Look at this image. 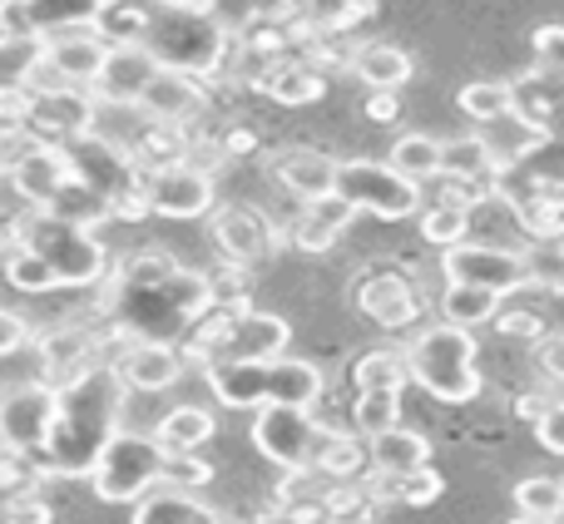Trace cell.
I'll use <instances>...</instances> for the list:
<instances>
[{
	"label": "cell",
	"mask_w": 564,
	"mask_h": 524,
	"mask_svg": "<svg viewBox=\"0 0 564 524\" xmlns=\"http://www.w3.org/2000/svg\"><path fill=\"white\" fill-rule=\"evenodd\" d=\"M214 307L218 302L208 272L184 268L174 253H159V248H139V253L109 262L105 282H99V317L124 341L184 347V337Z\"/></svg>",
	"instance_id": "6da1fadb"
},
{
	"label": "cell",
	"mask_w": 564,
	"mask_h": 524,
	"mask_svg": "<svg viewBox=\"0 0 564 524\" xmlns=\"http://www.w3.org/2000/svg\"><path fill=\"white\" fill-rule=\"evenodd\" d=\"M124 376L115 361L79 371V376L55 386V426H50L45 446V470L59 480H89V470L99 466L105 446L119 436V416H124Z\"/></svg>",
	"instance_id": "7a4b0ae2"
},
{
	"label": "cell",
	"mask_w": 564,
	"mask_h": 524,
	"mask_svg": "<svg viewBox=\"0 0 564 524\" xmlns=\"http://www.w3.org/2000/svg\"><path fill=\"white\" fill-rule=\"evenodd\" d=\"M144 50L159 59V69H174L188 79H218L228 65V55L238 50V40L218 25L208 10H169L154 6L144 30Z\"/></svg>",
	"instance_id": "3957f363"
},
{
	"label": "cell",
	"mask_w": 564,
	"mask_h": 524,
	"mask_svg": "<svg viewBox=\"0 0 564 524\" xmlns=\"http://www.w3.org/2000/svg\"><path fill=\"white\" fill-rule=\"evenodd\" d=\"M288 321L258 307H214L184 337L188 367H218V361H278L288 351Z\"/></svg>",
	"instance_id": "277c9868"
},
{
	"label": "cell",
	"mask_w": 564,
	"mask_h": 524,
	"mask_svg": "<svg viewBox=\"0 0 564 524\" xmlns=\"http://www.w3.org/2000/svg\"><path fill=\"white\" fill-rule=\"evenodd\" d=\"M55 149L65 154L69 174H75L79 184H89L99 198L115 204L119 223H144L149 218V204H144V174L149 168L134 159V149H124L119 139L99 134V129L59 139Z\"/></svg>",
	"instance_id": "5b68a950"
},
{
	"label": "cell",
	"mask_w": 564,
	"mask_h": 524,
	"mask_svg": "<svg viewBox=\"0 0 564 524\" xmlns=\"http://www.w3.org/2000/svg\"><path fill=\"white\" fill-rule=\"evenodd\" d=\"M15 228H20V248L35 253L40 262H50L59 287H99V282H105L109 253L95 228L69 223V218L50 214V208H25V214H15Z\"/></svg>",
	"instance_id": "8992f818"
},
{
	"label": "cell",
	"mask_w": 564,
	"mask_h": 524,
	"mask_svg": "<svg viewBox=\"0 0 564 524\" xmlns=\"http://www.w3.org/2000/svg\"><path fill=\"white\" fill-rule=\"evenodd\" d=\"M406 367H411V381L426 386L436 401H476L480 396V371H476V337L466 327H426L416 341L406 347Z\"/></svg>",
	"instance_id": "52a82bcc"
},
{
	"label": "cell",
	"mask_w": 564,
	"mask_h": 524,
	"mask_svg": "<svg viewBox=\"0 0 564 524\" xmlns=\"http://www.w3.org/2000/svg\"><path fill=\"white\" fill-rule=\"evenodd\" d=\"M164 470H169V450L154 436L119 430L105 446L99 466L89 470V490L105 505H139L154 485H164Z\"/></svg>",
	"instance_id": "ba28073f"
},
{
	"label": "cell",
	"mask_w": 564,
	"mask_h": 524,
	"mask_svg": "<svg viewBox=\"0 0 564 524\" xmlns=\"http://www.w3.org/2000/svg\"><path fill=\"white\" fill-rule=\"evenodd\" d=\"M332 194L351 208V214H371V218H411L421 214V184L401 178L391 164L377 159H347L337 164V188Z\"/></svg>",
	"instance_id": "9c48e42d"
},
{
	"label": "cell",
	"mask_w": 564,
	"mask_h": 524,
	"mask_svg": "<svg viewBox=\"0 0 564 524\" xmlns=\"http://www.w3.org/2000/svg\"><path fill=\"white\" fill-rule=\"evenodd\" d=\"M327 436H332V426L312 421V411H302V406H258L253 446L282 470H317Z\"/></svg>",
	"instance_id": "30bf717a"
},
{
	"label": "cell",
	"mask_w": 564,
	"mask_h": 524,
	"mask_svg": "<svg viewBox=\"0 0 564 524\" xmlns=\"http://www.w3.org/2000/svg\"><path fill=\"white\" fill-rule=\"evenodd\" d=\"M50 426H55V386L50 381H25V386L0 391V450L6 456H45Z\"/></svg>",
	"instance_id": "8fae6325"
},
{
	"label": "cell",
	"mask_w": 564,
	"mask_h": 524,
	"mask_svg": "<svg viewBox=\"0 0 564 524\" xmlns=\"http://www.w3.org/2000/svg\"><path fill=\"white\" fill-rule=\"evenodd\" d=\"M525 188L530 198H564V129L560 134H540L530 149H516L510 159H500L496 194L520 204Z\"/></svg>",
	"instance_id": "7c38bea8"
},
{
	"label": "cell",
	"mask_w": 564,
	"mask_h": 524,
	"mask_svg": "<svg viewBox=\"0 0 564 524\" xmlns=\"http://www.w3.org/2000/svg\"><path fill=\"white\" fill-rule=\"evenodd\" d=\"M144 204L149 218H174V223H188V218H208L214 214V174L198 164H169V168H149L144 174Z\"/></svg>",
	"instance_id": "4fadbf2b"
},
{
	"label": "cell",
	"mask_w": 564,
	"mask_h": 524,
	"mask_svg": "<svg viewBox=\"0 0 564 524\" xmlns=\"http://www.w3.org/2000/svg\"><path fill=\"white\" fill-rule=\"evenodd\" d=\"M441 268H446V282L490 287V292H500V297H510V292H520V287H535V282H530V258H525V253H510V248H490V243L446 248Z\"/></svg>",
	"instance_id": "5bb4252c"
},
{
	"label": "cell",
	"mask_w": 564,
	"mask_h": 524,
	"mask_svg": "<svg viewBox=\"0 0 564 524\" xmlns=\"http://www.w3.org/2000/svg\"><path fill=\"white\" fill-rule=\"evenodd\" d=\"M105 10V0H0V35H69V30H89Z\"/></svg>",
	"instance_id": "9a60e30c"
},
{
	"label": "cell",
	"mask_w": 564,
	"mask_h": 524,
	"mask_svg": "<svg viewBox=\"0 0 564 524\" xmlns=\"http://www.w3.org/2000/svg\"><path fill=\"white\" fill-rule=\"evenodd\" d=\"M208 238H214V248L224 253V262H234V268H258V262L278 248V228L268 223L258 208H243V204L214 208V214H208Z\"/></svg>",
	"instance_id": "2e32d148"
},
{
	"label": "cell",
	"mask_w": 564,
	"mask_h": 524,
	"mask_svg": "<svg viewBox=\"0 0 564 524\" xmlns=\"http://www.w3.org/2000/svg\"><path fill=\"white\" fill-rule=\"evenodd\" d=\"M154 79H159V59L149 55L144 45H115L109 59L99 65L89 95H95L99 105H139Z\"/></svg>",
	"instance_id": "e0dca14e"
},
{
	"label": "cell",
	"mask_w": 564,
	"mask_h": 524,
	"mask_svg": "<svg viewBox=\"0 0 564 524\" xmlns=\"http://www.w3.org/2000/svg\"><path fill=\"white\" fill-rule=\"evenodd\" d=\"M139 109H144L154 124H164V129H188L194 119L208 114V85L204 79L174 75V69H159V79L144 89Z\"/></svg>",
	"instance_id": "ac0fdd59"
},
{
	"label": "cell",
	"mask_w": 564,
	"mask_h": 524,
	"mask_svg": "<svg viewBox=\"0 0 564 524\" xmlns=\"http://www.w3.org/2000/svg\"><path fill=\"white\" fill-rule=\"evenodd\" d=\"M357 307L367 312L377 327L401 331V327H411V321H416L421 302H416V287H411L406 272L381 268V272H367V277L357 282Z\"/></svg>",
	"instance_id": "d6986e66"
},
{
	"label": "cell",
	"mask_w": 564,
	"mask_h": 524,
	"mask_svg": "<svg viewBox=\"0 0 564 524\" xmlns=\"http://www.w3.org/2000/svg\"><path fill=\"white\" fill-rule=\"evenodd\" d=\"M105 59H109V45L95 35V30H69V35L45 40V59H40V65H45L55 79H65L69 89H89Z\"/></svg>",
	"instance_id": "ffe728a7"
},
{
	"label": "cell",
	"mask_w": 564,
	"mask_h": 524,
	"mask_svg": "<svg viewBox=\"0 0 564 524\" xmlns=\"http://www.w3.org/2000/svg\"><path fill=\"white\" fill-rule=\"evenodd\" d=\"M115 367L129 391H169L184 376L188 361H184V347H174V341H129Z\"/></svg>",
	"instance_id": "44dd1931"
},
{
	"label": "cell",
	"mask_w": 564,
	"mask_h": 524,
	"mask_svg": "<svg viewBox=\"0 0 564 524\" xmlns=\"http://www.w3.org/2000/svg\"><path fill=\"white\" fill-rule=\"evenodd\" d=\"M273 174L288 194L312 204V198H332V188H337V159L322 154V149H282L273 159Z\"/></svg>",
	"instance_id": "7402d4cb"
},
{
	"label": "cell",
	"mask_w": 564,
	"mask_h": 524,
	"mask_svg": "<svg viewBox=\"0 0 564 524\" xmlns=\"http://www.w3.org/2000/svg\"><path fill=\"white\" fill-rule=\"evenodd\" d=\"M253 85L263 89L273 105L302 109V105H317L327 79H322V69L307 65V59H268V65L253 75Z\"/></svg>",
	"instance_id": "603a6c76"
},
{
	"label": "cell",
	"mask_w": 564,
	"mask_h": 524,
	"mask_svg": "<svg viewBox=\"0 0 564 524\" xmlns=\"http://www.w3.org/2000/svg\"><path fill=\"white\" fill-rule=\"evenodd\" d=\"M204 376H208V391L228 411L268 406V361H218V367H204Z\"/></svg>",
	"instance_id": "cb8c5ba5"
},
{
	"label": "cell",
	"mask_w": 564,
	"mask_h": 524,
	"mask_svg": "<svg viewBox=\"0 0 564 524\" xmlns=\"http://www.w3.org/2000/svg\"><path fill=\"white\" fill-rule=\"evenodd\" d=\"M134 524H224V515L184 485H154L134 505Z\"/></svg>",
	"instance_id": "d4e9b609"
},
{
	"label": "cell",
	"mask_w": 564,
	"mask_h": 524,
	"mask_svg": "<svg viewBox=\"0 0 564 524\" xmlns=\"http://www.w3.org/2000/svg\"><path fill=\"white\" fill-rule=\"evenodd\" d=\"M69 178H75V174H69L65 154H59L55 144H40L35 154H30L25 164L10 174V184H15V194L25 198V208H50V198H55Z\"/></svg>",
	"instance_id": "484cf974"
},
{
	"label": "cell",
	"mask_w": 564,
	"mask_h": 524,
	"mask_svg": "<svg viewBox=\"0 0 564 524\" xmlns=\"http://www.w3.org/2000/svg\"><path fill=\"white\" fill-rule=\"evenodd\" d=\"M347 223H351V208L341 204L337 194L312 198V204H302L297 223H292V243H297L302 253H327V248L347 233Z\"/></svg>",
	"instance_id": "4316f807"
},
{
	"label": "cell",
	"mask_w": 564,
	"mask_h": 524,
	"mask_svg": "<svg viewBox=\"0 0 564 524\" xmlns=\"http://www.w3.org/2000/svg\"><path fill=\"white\" fill-rule=\"evenodd\" d=\"M367 456H371V470H377V476H411V470H426L431 466L426 436H416V430H406V426L371 436L367 440Z\"/></svg>",
	"instance_id": "83f0119b"
},
{
	"label": "cell",
	"mask_w": 564,
	"mask_h": 524,
	"mask_svg": "<svg viewBox=\"0 0 564 524\" xmlns=\"http://www.w3.org/2000/svg\"><path fill=\"white\" fill-rule=\"evenodd\" d=\"M322 396V371L312 361L278 357L268 361V406H302L312 411Z\"/></svg>",
	"instance_id": "f1b7e54d"
},
{
	"label": "cell",
	"mask_w": 564,
	"mask_h": 524,
	"mask_svg": "<svg viewBox=\"0 0 564 524\" xmlns=\"http://www.w3.org/2000/svg\"><path fill=\"white\" fill-rule=\"evenodd\" d=\"M351 69L367 89H401L411 79V55L401 45H387V40H371V45L351 50Z\"/></svg>",
	"instance_id": "f546056e"
},
{
	"label": "cell",
	"mask_w": 564,
	"mask_h": 524,
	"mask_svg": "<svg viewBox=\"0 0 564 524\" xmlns=\"http://www.w3.org/2000/svg\"><path fill=\"white\" fill-rule=\"evenodd\" d=\"M154 440L169 450V456H194L198 446L214 440V411L208 406H174L164 421H159Z\"/></svg>",
	"instance_id": "4dcf8cb0"
},
{
	"label": "cell",
	"mask_w": 564,
	"mask_h": 524,
	"mask_svg": "<svg viewBox=\"0 0 564 524\" xmlns=\"http://www.w3.org/2000/svg\"><path fill=\"white\" fill-rule=\"evenodd\" d=\"M149 15H154V0H105L95 30L109 50L115 45H144V30H149Z\"/></svg>",
	"instance_id": "1f68e13d"
},
{
	"label": "cell",
	"mask_w": 564,
	"mask_h": 524,
	"mask_svg": "<svg viewBox=\"0 0 564 524\" xmlns=\"http://www.w3.org/2000/svg\"><path fill=\"white\" fill-rule=\"evenodd\" d=\"M496 168H500V159L490 154V144L476 134L451 139V144L441 149V174L446 178H470V184H486L490 178V194H496Z\"/></svg>",
	"instance_id": "d6a6232c"
},
{
	"label": "cell",
	"mask_w": 564,
	"mask_h": 524,
	"mask_svg": "<svg viewBox=\"0 0 564 524\" xmlns=\"http://www.w3.org/2000/svg\"><path fill=\"white\" fill-rule=\"evenodd\" d=\"M40 59H45V40L0 35V95H30Z\"/></svg>",
	"instance_id": "836d02e7"
},
{
	"label": "cell",
	"mask_w": 564,
	"mask_h": 524,
	"mask_svg": "<svg viewBox=\"0 0 564 524\" xmlns=\"http://www.w3.org/2000/svg\"><path fill=\"white\" fill-rule=\"evenodd\" d=\"M500 292L490 287H466V282H446V297H441V317L451 327H480V321H496L500 317Z\"/></svg>",
	"instance_id": "e575fe53"
},
{
	"label": "cell",
	"mask_w": 564,
	"mask_h": 524,
	"mask_svg": "<svg viewBox=\"0 0 564 524\" xmlns=\"http://www.w3.org/2000/svg\"><path fill=\"white\" fill-rule=\"evenodd\" d=\"M441 139L431 134H401L397 144H391V159L387 164L397 168L401 178H411V184H426V178H441Z\"/></svg>",
	"instance_id": "d590c367"
},
{
	"label": "cell",
	"mask_w": 564,
	"mask_h": 524,
	"mask_svg": "<svg viewBox=\"0 0 564 524\" xmlns=\"http://www.w3.org/2000/svg\"><path fill=\"white\" fill-rule=\"evenodd\" d=\"M351 381H357V391H406V381H411L406 351H391V347L367 351L351 367Z\"/></svg>",
	"instance_id": "8d00e7d4"
},
{
	"label": "cell",
	"mask_w": 564,
	"mask_h": 524,
	"mask_svg": "<svg viewBox=\"0 0 564 524\" xmlns=\"http://www.w3.org/2000/svg\"><path fill=\"white\" fill-rule=\"evenodd\" d=\"M50 214L69 218V223H85V228H99V223H115V204L109 198H99L89 184H79V178H69L65 188H59L55 198H50Z\"/></svg>",
	"instance_id": "74e56055"
},
{
	"label": "cell",
	"mask_w": 564,
	"mask_h": 524,
	"mask_svg": "<svg viewBox=\"0 0 564 524\" xmlns=\"http://www.w3.org/2000/svg\"><path fill=\"white\" fill-rule=\"evenodd\" d=\"M371 495H391V500H401V505H436L441 500V490H446V480L436 476V470H411V476H371Z\"/></svg>",
	"instance_id": "f35d334b"
},
{
	"label": "cell",
	"mask_w": 564,
	"mask_h": 524,
	"mask_svg": "<svg viewBox=\"0 0 564 524\" xmlns=\"http://www.w3.org/2000/svg\"><path fill=\"white\" fill-rule=\"evenodd\" d=\"M401 426V391H357V406H351V430L361 440L381 436V430Z\"/></svg>",
	"instance_id": "ab89813d"
},
{
	"label": "cell",
	"mask_w": 564,
	"mask_h": 524,
	"mask_svg": "<svg viewBox=\"0 0 564 524\" xmlns=\"http://www.w3.org/2000/svg\"><path fill=\"white\" fill-rule=\"evenodd\" d=\"M371 15H377V0H312L302 25L312 35H341V30H357Z\"/></svg>",
	"instance_id": "60d3db41"
},
{
	"label": "cell",
	"mask_w": 564,
	"mask_h": 524,
	"mask_svg": "<svg viewBox=\"0 0 564 524\" xmlns=\"http://www.w3.org/2000/svg\"><path fill=\"white\" fill-rule=\"evenodd\" d=\"M361 466H371V456H367V446H361V436L332 430L327 446H322V456H317V470H322V476H327V480H357Z\"/></svg>",
	"instance_id": "b9f144b4"
},
{
	"label": "cell",
	"mask_w": 564,
	"mask_h": 524,
	"mask_svg": "<svg viewBox=\"0 0 564 524\" xmlns=\"http://www.w3.org/2000/svg\"><path fill=\"white\" fill-rule=\"evenodd\" d=\"M456 105L466 109L470 119H480V124H496V119L516 114V85H490V79H476V85H466L456 95Z\"/></svg>",
	"instance_id": "7bdbcfd3"
},
{
	"label": "cell",
	"mask_w": 564,
	"mask_h": 524,
	"mask_svg": "<svg viewBox=\"0 0 564 524\" xmlns=\"http://www.w3.org/2000/svg\"><path fill=\"white\" fill-rule=\"evenodd\" d=\"M516 505L520 515H540V520H560L564 515V485L550 476H530L516 485Z\"/></svg>",
	"instance_id": "ee69618b"
},
{
	"label": "cell",
	"mask_w": 564,
	"mask_h": 524,
	"mask_svg": "<svg viewBox=\"0 0 564 524\" xmlns=\"http://www.w3.org/2000/svg\"><path fill=\"white\" fill-rule=\"evenodd\" d=\"M466 228H470L466 208H446V204H436L426 218H421V238L436 248H460L466 243Z\"/></svg>",
	"instance_id": "f6af8a7d"
},
{
	"label": "cell",
	"mask_w": 564,
	"mask_h": 524,
	"mask_svg": "<svg viewBox=\"0 0 564 524\" xmlns=\"http://www.w3.org/2000/svg\"><path fill=\"white\" fill-rule=\"evenodd\" d=\"M6 282L15 292H55L59 287L55 272H50V262H40L35 253H25V248L6 258Z\"/></svg>",
	"instance_id": "bcb514c9"
},
{
	"label": "cell",
	"mask_w": 564,
	"mask_h": 524,
	"mask_svg": "<svg viewBox=\"0 0 564 524\" xmlns=\"http://www.w3.org/2000/svg\"><path fill=\"white\" fill-rule=\"evenodd\" d=\"M535 65H540V75H550L564 85V25L535 30Z\"/></svg>",
	"instance_id": "7dc6e473"
},
{
	"label": "cell",
	"mask_w": 564,
	"mask_h": 524,
	"mask_svg": "<svg viewBox=\"0 0 564 524\" xmlns=\"http://www.w3.org/2000/svg\"><path fill=\"white\" fill-rule=\"evenodd\" d=\"M530 282L550 292H564V243H545V253L530 258Z\"/></svg>",
	"instance_id": "c3c4849f"
},
{
	"label": "cell",
	"mask_w": 564,
	"mask_h": 524,
	"mask_svg": "<svg viewBox=\"0 0 564 524\" xmlns=\"http://www.w3.org/2000/svg\"><path fill=\"white\" fill-rule=\"evenodd\" d=\"M20 347H30V321L20 312H0V357H10Z\"/></svg>",
	"instance_id": "681fc988"
},
{
	"label": "cell",
	"mask_w": 564,
	"mask_h": 524,
	"mask_svg": "<svg viewBox=\"0 0 564 524\" xmlns=\"http://www.w3.org/2000/svg\"><path fill=\"white\" fill-rule=\"evenodd\" d=\"M397 114H401L397 89H371V99H367V119H371V124H391Z\"/></svg>",
	"instance_id": "f907efd6"
},
{
	"label": "cell",
	"mask_w": 564,
	"mask_h": 524,
	"mask_svg": "<svg viewBox=\"0 0 564 524\" xmlns=\"http://www.w3.org/2000/svg\"><path fill=\"white\" fill-rule=\"evenodd\" d=\"M535 436H540V446H545V450H555V456H564V401H560L555 411H550L545 421H540Z\"/></svg>",
	"instance_id": "816d5d0a"
},
{
	"label": "cell",
	"mask_w": 564,
	"mask_h": 524,
	"mask_svg": "<svg viewBox=\"0 0 564 524\" xmlns=\"http://www.w3.org/2000/svg\"><path fill=\"white\" fill-rule=\"evenodd\" d=\"M25 114H30V95H0V134L20 129Z\"/></svg>",
	"instance_id": "f5cc1de1"
},
{
	"label": "cell",
	"mask_w": 564,
	"mask_h": 524,
	"mask_svg": "<svg viewBox=\"0 0 564 524\" xmlns=\"http://www.w3.org/2000/svg\"><path fill=\"white\" fill-rule=\"evenodd\" d=\"M248 6H253V20H258V25H278V20H292L297 0H248Z\"/></svg>",
	"instance_id": "db71d44e"
},
{
	"label": "cell",
	"mask_w": 564,
	"mask_h": 524,
	"mask_svg": "<svg viewBox=\"0 0 564 524\" xmlns=\"http://www.w3.org/2000/svg\"><path fill=\"white\" fill-rule=\"evenodd\" d=\"M253 149H258V134H253V129H228L224 144H218V154H224V159H248Z\"/></svg>",
	"instance_id": "11a10c76"
},
{
	"label": "cell",
	"mask_w": 564,
	"mask_h": 524,
	"mask_svg": "<svg viewBox=\"0 0 564 524\" xmlns=\"http://www.w3.org/2000/svg\"><path fill=\"white\" fill-rule=\"evenodd\" d=\"M500 331H510V337H545V321L535 312H520V317H500Z\"/></svg>",
	"instance_id": "9f6ffc18"
},
{
	"label": "cell",
	"mask_w": 564,
	"mask_h": 524,
	"mask_svg": "<svg viewBox=\"0 0 564 524\" xmlns=\"http://www.w3.org/2000/svg\"><path fill=\"white\" fill-rule=\"evenodd\" d=\"M540 367L564 381V341H545V347H540Z\"/></svg>",
	"instance_id": "6f0895ef"
},
{
	"label": "cell",
	"mask_w": 564,
	"mask_h": 524,
	"mask_svg": "<svg viewBox=\"0 0 564 524\" xmlns=\"http://www.w3.org/2000/svg\"><path fill=\"white\" fill-rule=\"evenodd\" d=\"M10 253H20V228H15V218H6V223H0V258H10Z\"/></svg>",
	"instance_id": "680465c9"
},
{
	"label": "cell",
	"mask_w": 564,
	"mask_h": 524,
	"mask_svg": "<svg viewBox=\"0 0 564 524\" xmlns=\"http://www.w3.org/2000/svg\"><path fill=\"white\" fill-rule=\"evenodd\" d=\"M154 6H169V10H208L214 0H154Z\"/></svg>",
	"instance_id": "91938a15"
},
{
	"label": "cell",
	"mask_w": 564,
	"mask_h": 524,
	"mask_svg": "<svg viewBox=\"0 0 564 524\" xmlns=\"http://www.w3.org/2000/svg\"><path fill=\"white\" fill-rule=\"evenodd\" d=\"M510 524H560V520H540V515H516Z\"/></svg>",
	"instance_id": "94428289"
},
{
	"label": "cell",
	"mask_w": 564,
	"mask_h": 524,
	"mask_svg": "<svg viewBox=\"0 0 564 524\" xmlns=\"http://www.w3.org/2000/svg\"><path fill=\"white\" fill-rule=\"evenodd\" d=\"M258 524H292V520H282V515H263V520H258Z\"/></svg>",
	"instance_id": "6125c7cd"
},
{
	"label": "cell",
	"mask_w": 564,
	"mask_h": 524,
	"mask_svg": "<svg viewBox=\"0 0 564 524\" xmlns=\"http://www.w3.org/2000/svg\"><path fill=\"white\" fill-rule=\"evenodd\" d=\"M0 495H6V460H0Z\"/></svg>",
	"instance_id": "be15d7a7"
}]
</instances>
